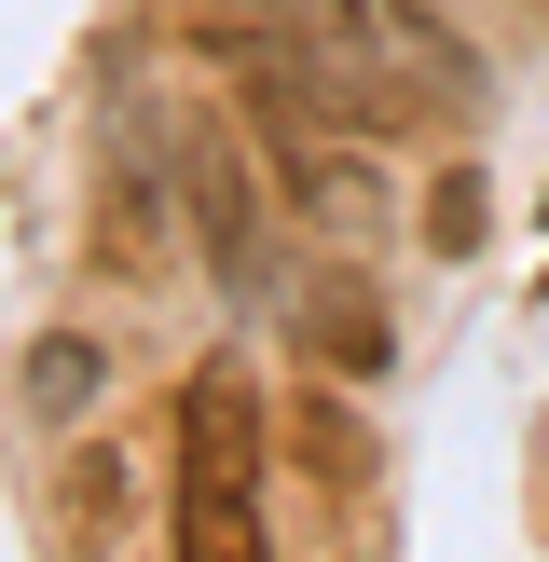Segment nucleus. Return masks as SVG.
Here are the masks:
<instances>
[{
  "mask_svg": "<svg viewBox=\"0 0 549 562\" xmlns=\"http://www.w3.org/2000/svg\"><path fill=\"white\" fill-rule=\"evenodd\" d=\"M261 467H274L261 384H247L234 357H220V371H192L179 453H165V536H179L192 562H247V549H261Z\"/></svg>",
  "mask_w": 549,
  "mask_h": 562,
  "instance_id": "obj_1",
  "label": "nucleus"
},
{
  "mask_svg": "<svg viewBox=\"0 0 549 562\" xmlns=\"http://www.w3.org/2000/svg\"><path fill=\"white\" fill-rule=\"evenodd\" d=\"M302 14H316L371 82H399L412 110H467L481 97V42H467L439 0H302Z\"/></svg>",
  "mask_w": 549,
  "mask_h": 562,
  "instance_id": "obj_2",
  "label": "nucleus"
},
{
  "mask_svg": "<svg viewBox=\"0 0 549 562\" xmlns=\"http://www.w3.org/2000/svg\"><path fill=\"white\" fill-rule=\"evenodd\" d=\"M274 192H289L302 220H316L329 247H371L384 220H399V179H384V137H344V124H274L261 137Z\"/></svg>",
  "mask_w": 549,
  "mask_h": 562,
  "instance_id": "obj_3",
  "label": "nucleus"
},
{
  "mask_svg": "<svg viewBox=\"0 0 549 562\" xmlns=\"http://www.w3.org/2000/svg\"><path fill=\"white\" fill-rule=\"evenodd\" d=\"M192 247H206V274H220L234 302L274 289V261H261V206H247V165H234V151H192Z\"/></svg>",
  "mask_w": 549,
  "mask_h": 562,
  "instance_id": "obj_4",
  "label": "nucleus"
},
{
  "mask_svg": "<svg viewBox=\"0 0 549 562\" xmlns=\"http://www.w3.org/2000/svg\"><path fill=\"white\" fill-rule=\"evenodd\" d=\"M302 316H316V357H329L344 384H371L384 357H399V316H384L371 274H316V289H302Z\"/></svg>",
  "mask_w": 549,
  "mask_h": 562,
  "instance_id": "obj_5",
  "label": "nucleus"
},
{
  "mask_svg": "<svg viewBox=\"0 0 549 562\" xmlns=\"http://www.w3.org/2000/svg\"><path fill=\"white\" fill-rule=\"evenodd\" d=\"M97 384H110V357L82 344V329L27 344V412H42V426H82V412H97Z\"/></svg>",
  "mask_w": 549,
  "mask_h": 562,
  "instance_id": "obj_6",
  "label": "nucleus"
},
{
  "mask_svg": "<svg viewBox=\"0 0 549 562\" xmlns=\"http://www.w3.org/2000/svg\"><path fill=\"white\" fill-rule=\"evenodd\" d=\"M302 453H316V481H357V467H371V453H357V412H344V398H302Z\"/></svg>",
  "mask_w": 549,
  "mask_h": 562,
  "instance_id": "obj_7",
  "label": "nucleus"
},
{
  "mask_svg": "<svg viewBox=\"0 0 549 562\" xmlns=\"http://www.w3.org/2000/svg\"><path fill=\"white\" fill-rule=\"evenodd\" d=\"M426 234H439V247H481V179H439V206H426Z\"/></svg>",
  "mask_w": 549,
  "mask_h": 562,
  "instance_id": "obj_8",
  "label": "nucleus"
}]
</instances>
